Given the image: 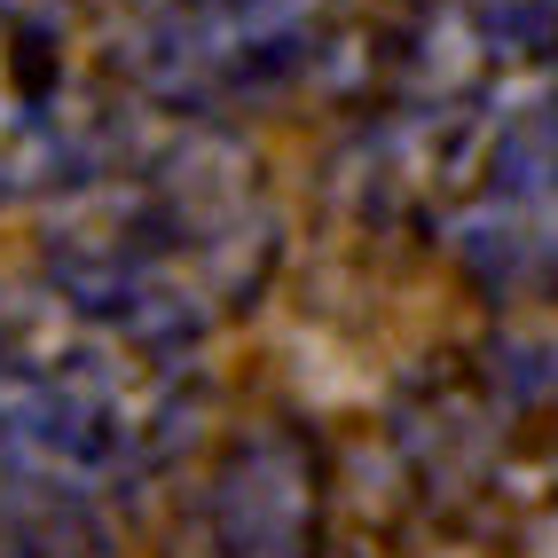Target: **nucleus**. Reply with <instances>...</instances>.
<instances>
[{
    "mask_svg": "<svg viewBox=\"0 0 558 558\" xmlns=\"http://www.w3.org/2000/svg\"><path fill=\"white\" fill-rule=\"evenodd\" d=\"M283 259V213L229 126L119 119L48 197V283L71 307L197 354L259 307Z\"/></svg>",
    "mask_w": 558,
    "mask_h": 558,
    "instance_id": "nucleus-1",
    "label": "nucleus"
},
{
    "mask_svg": "<svg viewBox=\"0 0 558 558\" xmlns=\"http://www.w3.org/2000/svg\"><path fill=\"white\" fill-rule=\"evenodd\" d=\"M197 425L181 347L71 307L56 283L0 315V558H119L150 480Z\"/></svg>",
    "mask_w": 558,
    "mask_h": 558,
    "instance_id": "nucleus-2",
    "label": "nucleus"
},
{
    "mask_svg": "<svg viewBox=\"0 0 558 558\" xmlns=\"http://www.w3.org/2000/svg\"><path fill=\"white\" fill-rule=\"evenodd\" d=\"M393 173L472 291L558 300V16L440 24L393 102Z\"/></svg>",
    "mask_w": 558,
    "mask_h": 558,
    "instance_id": "nucleus-3",
    "label": "nucleus"
},
{
    "mask_svg": "<svg viewBox=\"0 0 558 558\" xmlns=\"http://www.w3.org/2000/svg\"><path fill=\"white\" fill-rule=\"evenodd\" d=\"M401 464L449 527L496 535L558 504V354L496 339L449 354L401 401Z\"/></svg>",
    "mask_w": 558,
    "mask_h": 558,
    "instance_id": "nucleus-4",
    "label": "nucleus"
},
{
    "mask_svg": "<svg viewBox=\"0 0 558 558\" xmlns=\"http://www.w3.org/2000/svg\"><path fill=\"white\" fill-rule=\"evenodd\" d=\"M354 0H126V71L166 119L229 126L347 48Z\"/></svg>",
    "mask_w": 558,
    "mask_h": 558,
    "instance_id": "nucleus-5",
    "label": "nucleus"
},
{
    "mask_svg": "<svg viewBox=\"0 0 558 558\" xmlns=\"http://www.w3.org/2000/svg\"><path fill=\"white\" fill-rule=\"evenodd\" d=\"M119 110L102 102L80 32L56 0H0V205L56 197Z\"/></svg>",
    "mask_w": 558,
    "mask_h": 558,
    "instance_id": "nucleus-6",
    "label": "nucleus"
},
{
    "mask_svg": "<svg viewBox=\"0 0 558 558\" xmlns=\"http://www.w3.org/2000/svg\"><path fill=\"white\" fill-rule=\"evenodd\" d=\"M190 558H323V457L291 417L244 425L205 464Z\"/></svg>",
    "mask_w": 558,
    "mask_h": 558,
    "instance_id": "nucleus-7",
    "label": "nucleus"
}]
</instances>
